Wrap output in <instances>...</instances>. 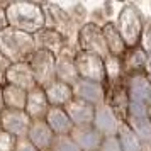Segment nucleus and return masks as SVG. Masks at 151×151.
<instances>
[{
  "label": "nucleus",
  "mask_w": 151,
  "mask_h": 151,
  "mask_svg": "<svg viewBox=\"0 0 151 151\" xmlns=\"http://www.w3.org/2000/svg\"><path fill=\"white\" fill-rule=\"evenodd\" d=\"M5 12L9 19V27H14L17 31L34 36L36 32L46 27V15L41 4L10 2L5 7Z\"/></svg>",
  "instance_id": "nucleus-1"
},
{
  "label": "nucleus",
  "mask_w": 151,
  "mask_h": 151,
  "mask_svg": "<svg viewBox=\"0 0 151 151\" xmlns=\"http://www.w3.org/2000/svg\"><path fill=\"white\" fill-rule=\"evenodd\" d=\"M34 36L17 31L14 27H7L0 32V55H4L12 65L27 63L29 58L34 55Z\"/></svg>",
  "instance_id": "nucleus-2"
},
{
  "label": "nucleus",
  "mask_w": 151,
  "mask_h": 151,
  "mask_svg": "<svg viewBox=\"0 0 151 151\" xmlns=\"http://www.w3.org/2000/svg\"><path fill=\"white\" fill-rule=\"evenodd\" d=\"M76 48H78V51L97 55L104 58V60L110 55L107 42H105V37H104V31L97 24H85V26L78 29Z\"/></svg>",
  "instance_id": "nucleus-3"
},
{
  "label": "nucleus",
  "mask_w": 151,
  "mask_h": 151,
  "mask_svg": "<svg viewBox=\"0 0 151 151\" xmlns=\"http://www.w3.org/2000/svg\"><path fill=\"white\" fill-rule=\"evenodd\" d=\"M42 9L46 15V27L58 31L68 39L70 44H73V41L78 39V31H76V24L70 17L68 12L56 4H42Z\"/></svg>",
  "instance_id": "nucleus-4"
},
{
  "label": "nucleus",
  "mask_w": 151,
  "mask_h": 151,
  "mask_svg": "<svg viewBox=\"0 0 151 151\" xmlns=\"http://www.w3.org/2000/svg\"><path fill=\"white\" fill-rule=\"evenodd\" d=\"M27 65L31 66L34 78L37 82V87L46 88L48 85L56 80V56L48 53V51H41L36 49L34 55L29 58Z\"/></svg>",
  "instance_id": "nucleus-5"
},
{
  "label": "nucleus",
  "mask_w": 151,
  "mask_h": 151,
  "mask_svg": "<svg viewBox=\"0 0 151 151\" xmlns=\"http://www.w3.org/2000/svg\"><path fill=\"white\" fill-rule=\"evenodd\" d=\"M75 65L78 70V75L83 80H92V82L102 83L105 78V61L104 58L90 53L78 51L75 56Z\"/></svg>",
  "instance_id": "nucleus-6"
},
{
  "label": "nucleus",
  "mask_w": 151,
  "mask_h": 151,
  "mask_svg": "<svg viewBox=\"0 0 151 151\" xmlns=\"http://www.w3.org/2000/svg\"><path fill=\"white\" fill-rule=\"evenodd\" d=\"M0 121H2V129L12 134L14 137L21 139V137H27L29 127L32 119L27 116L26 110H12L5 109L0 114Z\"/></svg>",
  "instance_id": "nucleus-7"
},
{
  "label": "nucleus",
  "mask_w": 151,
  "mask_h": 151,
  "mask_svg": "<svg viewBox=\"0 0 151 151\" xmlns=\"http://www.w3.org/2000/svg\"><path fill=\"white\" fill-rule=\"evenodd\" d=\"M78 53V49H75L73 46H66L63 53L56 56V80L66 83L70 87H73L78 80V70L75 65V56Z\"/></svg>",
  "instance_id": "nucleus-8"
},
{
  "label": "nucleus",
  "mask_w": 151,
  "mask_h": 151,
  "mask_svg": "<svg viewBox=\"0 0 151 151\" xmlns=\"http://www.w3.org/2000/svg\"><path fill=\"white\" fill-rule=\"evenodd\" d=\"M119 32L126 44H136L141 32V17L132 5L124 7L119 17Z\"/></svg>",
  "instance_id": "nucleus-9"
},
{
  "label": "nucleus",
  "mask_w": 151,
  "mask_h": 151,
  "mask_svg": "<svg viewBox=\"0 0 151 151\" xmlns=\"http://www.w3.org/2000/svg\"><path fill=\"white\" fill-rule=\"evenodd\" d=\"M34 42H36V49L48 51V53H51V55H55V56L63 53L66 46H71L65 36L60 34L58 31H55V29H51V27H44L39 32H36Z\"/></svg>",
  "instance_id": "nucleus-10"
},
{
  "label": "nucleus",
  "mask_w": 151,
  "mask_h": 151,
  "mask_svg": "<svg viewBox=\"0 0 151 151\" xmlns=\"http://www.w3.org/2000/svg\"><path fill=\"white\" fill-rule=\"evenodd\" d=\"M95 105L85 102L82 99H76L73 97V100L65 107L66 114L70 116L71 122L75 127H80V126H92L93 124V119H95Z\"/></svg>",
  "instance_id": "nucleus-11"
},
{
  "label": "nucleus",
  "mask_w": 151,
  "mask_h": 151,
  "mask_svg": "<svg viewBox=\"0 0 151 151\" xmlns=\"http://www.w3.org/2000/svg\"><path fill=\"white\" fill-rule=\"evenodd\" d=\"M104 137H110V136H117L119 132V122H117L116 112L110 105H99L95 109V119L92 124Z\"/></svg>",
  "instance_id": "nucleus-12"
},
{
  "label": "nucleus",
  "mask_w": 151,
  "mask_h": 151,
  "mask_svg": "<svg viewBox=\"0 0 151 151\" xmlns=\"http://www.w3.org/2000/svg\"><path fill=\"white\" fill-rule=\"evenodd\" d=\"M5 80H7L9 85L19 87V88L26 90V92H31L32 88L37 87L34 73H32V70H31V66L27 63H14V65H10Z\"/></svg>",
  "instance_id": "nucleus-13"
},
{
  "label": "nucleus",
  "mask_w": 151,
  "mask_h": 151,
  "mask_svg": "<svg viewBox=\"0 0 151 151\" xmlns=\"http://www.w3.org/2000/svg\"><path fill=\"white\" fill-rule=\"evenodd\" d=\"M71 139L75 141L82 151H100L105 137L93 127V126H80L71 131Z\"/></svg>",
  "instance_id": "nucleus-14"
},
{
  "label": "nucleus",
  "mask_w": 151,
  "mask_h": 151,
  "mask_svg": "<svg viewBox=\"0 0 151 151\" xmlns=\"http://www.w3.org/2000/svg\"><path fill=\"white\" fill-rule=\"evenodd\" d=\"M49 109V100L46 97V92L42 87H36L31 92H27V102H26V112L32 121H42L46 119Z\"/></svg>",
  "instance_id": "nucleus-15"
},
{
  "label": "nucleus",
  "mask_w": 151,
  "mask_h": 151,
  "mask_svg": "<svg viewBox=\"0 0 151 151\" xmlns=\"http://www.w3.org/2000/svg\"><path fill=\"white\" fill-rule=\"evenodd\" d=\"M27 139L34 144L39 151H48L53 148V143L56 139V134L51 131L48 122L42 121H32L27 132Z\"/></svg>",
  "instance_id": "nucleus-16"
},
{
  "label": "nucleus",
  "mask_w": 151,
  "mask_h": 151,
  "mask_svg": "<svg viewBox=\"0 0 151 151\" xmlns=\"http://www.w3.org/2000/svg\"><path fill=\"white\" fill-rule=\"evenodd\" d=\"M73 95H75L76 99H82L85 102H88V104H92V105L99 107V105L104 104L105 92H104L102 83L80 78V80L73 85Z\"/></svg>",
  "instance_id": "nucleus-17"
},
{
  "label": "nucleus",
  "mask_w": 151,
  "mask_h": 151,
  "mask_svg": "<svg viewBox=\"0 0 151 151\" xmlns=\"http://www.w3.org/2000/svg\"><path fill=\"white\" fill-rule=\"evenodd\" d=\"M44 121L48 122V126L56 136H70L71 131L75 129L70 116L63 107H51Z\"/></svg>",
  "instance_id": "nucleus-18"
},
{
  "label": "nucleus",
  "mask_w": 151,
  "mask_h": 151,
  "mask_svg": "<svg viewBox=\"0 0 151 151\" xmlns=\"http://www.w3.org/2000/svg\"><path fill=\"white\" fill-rule=\"evenodd\" d=\"M44 92H46V97H48L51 107H63L65 109L75 97L73 95V87H70L60 80H55L51 85H48L44 88Z\"/></svg>",
  "instance_id": "nucleus-19"
},
{
  "label": "nucleus",
  "mask_w": 151,
  "mask_h": 151,
  "mask_svg": "<svg viewBox=\"0 0 151 151\" xmlns=\"http://www.w3.org/2000/svg\"><path fill=\"white\" fill-rule=\"evenodd\" d=\"M4 102H5V109L26 110L27 92L19 88V87H14V85H9L7 83L4 87Z\"/></svg>",
  "instance_id": "nucleus-20"
},
{
  "label": "nucleus",
  "mask_w": 151,
  "mask_h": 151,
  "mask_svg": "<svg viewBox=\"0 0 151 151\" xmlns=\"http://www.w3.org/2000/svg\"><path fill=\"white\" fill-rule=\"evenodd\" d=\"M104 31V37H105V42H107V48H109V53L112 56H119L124 53L126 49V42H124L122 36L119 32V27H116L114 24H105L102 27Z\"/></svg>",
  "instance_id": "nucleus-21"
},
{
  "label": "nucleus",
  "mask_w": 151,
  "mask_h": 151,
  "mask_svg": "<svg viewBox=\"0 0 151 151\" xmlns=\"http://www.w3.org/2000/svg\"><path fill=\"white\" fill-rule=\"evenodd\" d=\"M150 83L144 80L143 76L132 78L129 87V102H137V104H146L150 97Z\"/></svg>",
  "instance_id": "nucleus-22"
},
{
  "label": "nucleus",
  "mask_w": 151,
  "mask_h": 151,
  "mask_svg": "<svg viewBox=\"0 0 151 151\" xmlns=\"http://www.w3.org/2000/svg\"><path fill=\"white\" fill-rule=\"evenodd\" d=\"M117 139L121 143L122 151H141V144L137 139L136 132L131 129L129 126H119V132H117Z\"/></svg>",
  "instance_id": "nucleus-23"
},
{
  "label": "nucleus",
  "mask_w": 151,
  "mask_h": 151,
  "mask_svg": "<svg viewBox=\"0 0 151 151\" xmlns=\"http://www.w3.org/2000/svg\"><path fill=\"white\" fill-rule=\"evenodd\" d=\"M51 150L53 151H82L80 146L71 139V136H56Z\"/></svg>",
  "instance_id": "nucleus-24"
},
{
  "label": "nucleus",
  "mask_w": 151,
  "mask_h": 151,
  "mask_svg": "<svg viewBox=\"0 0 151 151\" xmlns=\"http://www.w3.org/2000/svg\"><path fill=\"white\" fill-rule=\"evenodd\" d=\"M104 61H105V75L109 78H117L119 73H121V61H119V58L109 55Z\"/></svg>",
  "instance_id": "nucleus-25"
},
{
  "label": "nucleus",
  "mask_w": 151,
  "mask_h": 151,
  "mask_svg": "<svg viewBox=\"0 0 151 151\" xmlns=\"http://www.w3.org/2000/svg\"><path fill=\"white\" fill-rule=\"evenodd\" d=\"M15 144H17V137L5 132L4 129L0 131V151H15Z\"/></svg>",
  "instance_id": "nucleus-26"
},
{
  "label": "nucleus",
  "mask_w": 151,
  "mask_h": 151,
  "mask_svg": "<svg viewBox=\"0 0 151 151\" xmlns=\"http://www.w3.org/2000/svg\"><path fill=\"white\" fill-rule=\"evenodd\" d=\"M100 151H122L117 136L105 137V139H104V143H102V146H100Z\"/></svg>",
  "instance_id": "nucleus-27"
},
{
  "label": "nucleus",
  "mask_w": 151,
  "mask_h": 151,
  "mask_svg": "<svg viewBox=\"0 0 151 151\" xmlns=\"http://www.w3.org/2000/svg\"><path fill=\"white\" fill-rule=\"evenodd\" d=\"M10 65L12 63L9 61L7 58L4 55H0V87H5L7 85V71H9V68H10Z\"/></svg>",
  "instance_id": "nucleus-28"
},
{
  "label": "nucleus",
  "mask_w": 151,
  "mask_h": 151,
  "mask_svg": "<svg viewBox=\"0 0 151 151\" xmlns=\"http://www.w3.org/2000/svg\"><path fill=\"white\" fill-rule=\"evenodd\" d=\"M15 151H39V150H37L34 144L29 141L27 137H21V139H17Z\"/></svg>",
  "instance_id": "nucleus-29"
},
{
  "label": "nucleus",
  "mask_w": 151,
  "mask_h": 151,
  "mask_svg": "<svg viewBox=\"0 0 151 151\" xmlns=\"http://www.w3.org/2000/svg\"><path fill=\"white\" fill-rule=\"evenodd\" d=\"M7 5L9 4H2L0 5V32L9 27V19H7V12H5V7Z\"/></svg>",
  "instance_id": "nucleus-30"
},
{
  "label": "nucleus",
  "mask_w": 151,
  "mask_h": 151,
  "mask_svg": "<svg viewBox=\"0 0 151 151\" xmlns=\"http://www.w3.org/2000/svg\"><path fill=\"white\" fill-rule=\"evenodd\" d=\"M5 110V102H4V87H0V114Z\"/></svg>",
  "instance_id": "nucleus-31"
},
{
  "label": "nucleus",
  "mask_w": 151,
  "mask_h": 151,
  "mask_svg": "<svg viewBox=\"0 0 151 151\" xmlns=\"http://www.w3.org/2000/svg\"><path fill=\"white\" fill-rule=\"evenodd\" d=\"M148 102H150V107H151V90H150V97H148Z\"/></svg>",
  "instance_id": "nucleus-32"
},
{
  "label": "nucleus",
  "mask_w": 151,
  "mask_h": 151,
  "mask_svg": "<svg viewBox=\"0 0 151 151\" xmlns=\"http://www.w3.org/2000/svg\"><path fill=\"white\" fill-rule=\"evenodd\" d=\"M0 131H2V121H0Z\"/></svg>",
  "instance_id": "nucleus-33"
},
{
  "label": "nucleus",
  "mask_w": 151,
  "mask_h": 151,
  "mask_svg": "<svg viewBox=\"0 0 151 151\" xmlns=\"http://www.w3.org/2000/svg\"><path fill=\"white\" fill-rule=\"evenodd\" d=\"M48 151H53V150H48Z\"/></svg>",
  "instance_id": "nucleus-34"
}]
</instances>
